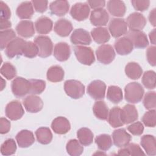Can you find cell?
Segmentation results:
<instances>
[{
    "label": "cell",
    "mask_w": 156,
    "mask_h": 156,
    "mask_svg": "<svg viewBox=\"0 0 156 156\" xmlns=\"http://www.w3.org/2000/svg\"><path fill=\"white\" fill-rule=\"evenodd\" d=\"M53 27L52 21L47 16H41L35 23V27L39 34H47L49 33Z\"/></svg>",
    "instance_id": "26"
},
{
    "label": "cell",
    "mask_w": 156,
    "mask_h": 156,
    "mask_svg": "<svg viewBox=\"0 0 156 156\" xmlns=\"http://www.w3.org/2000/svg\"><path fill=\"white\" fill-rule=\"evenodd\" d=\"M99 154H100V155H105V153H102V152H101V153H99V152H96V153H95V154H94V155H99Z\"/></svg>",
    "instance_id": "61"
},
{
    "label": "cell",
    "mask_w": 156,
    "mask_h": 156,
    "mask_svg": "<svg viewBox=\"0 0 156 156\" xmlns=\"http://www.w3.org/2000/svg\"><path fill=\"white\" fill-rule=\"evenodd\" d=\"M6 116L12 121H16L21 118L24 113V110L21 104L16 100L8 103L5 108Z\"/></svg>",
    "instance_id": "10"
},
{
    "label": "cell",
    "mask_w": 156,
    "mask_h": 156,
    "mask_svg": "<svg viewBox=\"0 0 156 156\" xmlns=\"http://www.w3.org/2000/svg\"><path fill=\"white\" fill-rule=\"evenodd\" d=\"M16 34L15 31L12 29H7L4 30H1L0 32V47L1 50L5 49L7 46L13 39L16 38Z\"/></svg>",
    "instance_id": "39"
},
{
    "label": "cell",
    "mask_w": 156,
    "mask_h": 156,
    "mask_svg": "<svg viewBox=\"0 0 156 156\" xmlns=\"http://www.w3.org/2000/svg\"><path fill=\"white\" fill-rule=\"evenodd\" d=\"M71 42L75 45H89L91 43V38L89 32L82 28L75 29L71 37Z\"/></svg>",
    "instance_id": "14"
},
{
    "label": "cell",
    "mask_w": 156,
    "mask_h": 156,
    "mask_svg": "<svg viewBox=\"0 0 156 156\" xmlns=\"http://www.w3.org/2000/svg\"><path fill=\"white\" fill-rule=\"evenodd\" d=\"M131 3L135 9L140 12H144L149 8L150 1L148 0H133L131 1Z\"/></svg>",
    "instance_id": "49"
},
{
    "label": "cell",
    "mask_w": 156,
    "mask_h": 156,
    "mask_svg": "<svg viewBox=\"0 0 156 156\" xmlns=\"http://www.w3.org/2000/svg\"><path fill=\"white\" fill-rule=\"evenodd\" d=\"M34 43L38 49V55L41 58L50 56L53 51V43L51 38L46 35H38L34 39Z\"/></svg>",
    "instance_id": "5"
},
{
    "label": "cell",
    "mask_w": 156,
    "mask_h": 156,
    "mask_svg": "<svg viewBox=\"0 0 156 156\" xmlns=\"http://www.w3.org/2000/svg\"><path fill=\"white\" fill-rule=\"evenodd\" d=\"M18 145L21 148H26L32 145L35 142V137L32 132L28 130H22L16 135Z\"/></svg>",
    "instance_id": "23"
},
{
    "label": "cell",
    "mask_w": 156,
    "mask_h": 156,
    "mask_svg": "<svg viewBox=\"0 0 156 156\" xmlns=\"http://www.w3.org/2000/svg\"><path fill=\"white\" fill-rule=\"evenodd\" d=\"M107 8L108 12L113 16L122 17L126 12L124 2L119 0H111L107 2Z\"/></svg>",
    "instance_id": "25"
},
{
    "label": "cell",
    "mask_w": 156,
    "mask_h": 156,
    "mask_svg": "<svg viewBox=\"0 0 156 156\" xmlns=\"http://www.w3.org/2000/svg\"><path fill=\"white\" fill-rule=\"evenodd\" d=\"M142 83L147 89H154L155 88V73L149 70L146 71L142 77Z\"/></svg>",
    "instance_id": "41"
},
{
    "label": "cell",
    "mask_w": 156,
    "mask_h": 156,
    "mask_svg": "<svg viewBox=\"0 0 156 156\" xmlns=\"http://www.w3.org/2000/svg\"><path fill=\"white\" fill-rule=\"evenodd\" d=\"M10 122L5 118H1L0 119V133L5 134L9 132L10 129Z\"/></svg>",
    "instance_id": "54"
},
{
    "label": "cell",
    "mask_w": 156,
    "mask_h": 156,
    "mask_svg": "<svg viewBox=\"0 0 156 156\" xmlns=\"http://www.w3.org/2000/svg\"><path fill=\"white\" fill-rule=\"evenodd\" d=\"M146 19L140 13L133 12L127 18L126 23L130 30H141L146 24Z\"/></svg>",
    "instance_id": "13"
},
{
    "label": "cell",
    "mask_w": 156,
    "mask_h": 156,
    "mask_svg": "<svg viewBox=\"0 0 156 156\" xmlns=\"http://www.w3.org/2000/svg\"><path fill=\"white\" fill-rule=\"evenodd\" d=\"M65 73L63 68L58 65L51 66L47 71V79L51 82H59L63 80Z\"/></svg>",
    "instance_id": "31"
},
{
    "label": "cell",
    "mask_w": 156,
    "mask_h": 156,
    "mask_svg": "<svg viewBox=\"0 0 156 156\" xmlns=\"http://www.w3.org/2000/svg\"><path fill=\"white\" fill-rule=\"evenodd\" d=\"M1 90L2 91L4 88H5V85H6V82H5V81L2 78V77H1Z\"/></svg>",
    "instance_id": "60"
},
{
    "label": "cell",
    "mask_w": 156,
    "mask_h": 156,
    "mask_svg": "<svg viewBox=\"0 0 156 156\" xmlns=\"http://www.w3.org/2000/svg\"><path fill=\"white\" fill-rule=\"evenodd\" d=\"M26 110L30 113H37L41 110L43 107L42 99L34 94L26 96L23 101Z\"/></svg>",
    "instance_id": "15"
},
{
    "label": "cell",
    "mask_w": 156,
    "mask_h": 156,
    "mask_svg": "<svg viewBox=\"0 0 156 156\" xmlns=\"http://www.w3.org/2000/svg\"><path fill=\"white\" fill-rule=\"evenodd\" d=\"M93 112L94 116L101 120L107 119L108 115V108L104 101H97L93 107Z\"/></svg>",
    "instance_id": "34"
},
{
    "label": "cell",
    "mask_w": 156,
    "mask_h": 156,
    "mask_svg": "<svg viewBox=\"0 0 156 156\" xmlns=\"http://www.w3.org/2000/svg\"><path fill=\"white\" fill-rule=\"evenodd\" d=\"M112 138L113 143L116 147H123L130 143L132 136L124 129L121 128L113 131Z\"/></svg>",
    "instance_id": "17"
},
{
    "label": "cell",
    "mask_w": 156,
    "mask_h": 156,
    "mask_svg": "<svg viewBox=\"0 0 156 156\" xmlns=\"http://www.w3.org/2000/svg\"><path fill=\"white\" fill-rule=\"evenodd\" d=\"M17 34L24 38L32 37L35 34L34 23L30 20H22L16 26Z\"/></svg>",
    "instance_id": "19"
},
{
    "label": "cell",
    "mask_w": 156,
    "mask_h": 156,
    "mask_svg": "<svg viewBox=\"0 0 156 156\" xmlns=\"http://www.w3.org/2000/svg\"><path fill=\"white\" fill-rule=\"evenodd\" d=\"M107 120L109 124L114 128L122 126L124 124L121 117V108L119 107H114L111 108L108 112Z\"/></svg>",
    "instance_id": "32"
},
{
    "label": "cell",
    "mask_w": 156,
    "mask_h": 156,
    "mask_svg": "<svg viewBox=\"0 0 156 156\" xmlns=\"http://www.w3.org/2000/svg\"><path fill=\"white\" fill-rule=\"evenodd\" d=\"M16 144L13 138H9L5 140L1 146V152L3 155H10L15 153Z\"/></svg>",
    "instance_id": "42"
},
{
    "label": "cell",
    "mask_w": 156,
    "mask_h": 156,
    "mask_svg": "<svg viewBox=\"0 0 156 156\" xmlns=\"http://www.w3.org/2000/svg\"><path fill=\"white\" fill-rule=\"evenodd\" d=\"M74 52L77 60L83 65L89 66L95 61L93 51L90 47L77 45L74 46Z\"/></svg>",
    "instance_id": "3"
},
{
    "label": "cell",
    "mask_w": 156,
    "mask_h": 156,
    "mask_svg": "<svg viewBox=\"0 0 156 156\" xmlns=\"http://www.w3.org/2000/svg\"><path fill=\"white\" fill-rule=\"evenodd\" d=\"M149 21L150 23L155 27L156 26V9H153L149 13Z\"/></svg>",
    "instance_id": "57"
},
{
    "label": "cell",
    "mask_w": 156,
    "mask_h": 156,
    "mask_svg": "<svg viewBox=\"0 0 156 156\" xmlns=\"http://www.w3.org/2000/svg\"><path fill=\"white\" fill-rule=\"evenodd\" d=\"M132 42L133 47L136 48L143 49L149 45L147 37L142 30H130L126 34Z\"/></svg>",
    "instance_id": "9"
},
{
    "label": "cell",
    "mask_w": 156,
    "mask_h": 156,
    "mask_svg": "<svg viewBox=\"0 0 156 156\" xmlns=\"http://www.w3.org/2000/svg\"><path fill=\"white\" fill-rule=\"evenodd\" d=\"M156 140L154 136L151 135H144L141 138L140 144L144 149L146 154L155 155L156 154Z\"/></svg>",
    "instance_id": "30"
},
{
    "label": "cell",
    "mask_w": 156,
    "mask_h": 156,
    "mask_svg": "<svg viewBox=\"0 0 156 156\" xmlns=\"http://www.w3.org/2000/svg\"><path fill=\"white\" fill-rule=\"evenodd\" d=\"M89 7L91 9L96 10L99 9H103V7L105 5V1L102 0H98V1H93V0H89L87 2Z\"/></svg>",
    "instance_id": "55"
},
{
    "label": "cell",
    "mask_w": 156,
    "mask_h": 156,
    "mask_svg": "<svg viewBox=\"0 0 156 156\" xmlns=\"http://www.w3.org/2000/svg\"><path fill=\"white\" fill-rule=\"evenodd\" d=\"M35 136L38 143L42 144H48L52 140V133L46 127H41L35 131Z\"/></svg>",
    "instance_id": "35"
},
{
    "label": "cell",
    "mask_w": 156,
    "mask_h": 156,
    "mask_svg": "<svg viewBox=\"0 0 156 156\" xmlns=\"http://www.w3.org/2000/svg\"><path fill=\"white\" fill-rule=\"evenodd\" d=\"M106 90L105 83L101 80L92 81L87 87V93L95 100H102L105 98Z\"/></svg>",
    "instance_id": "7"
},
{
    "label": "cell",
    "mask_w": 156,
    "mask_h": 156,
    "mask_svg": "<svg viewBox=\"0 0 156 156\" xmlns=\"http://www.w3.org/2000/svg\"><path fill=\"white\" fill-rule=\"evenodd\" d=\"M90 20L93 26L102 27L107 24L109 20V15L104 9L93 10L91 12Z\"/></svg>",
    "instance_id": "16"
},
{
    "label": "cell",
    "mask_w": 156,
    "mask_h": 156,
    "mask_svg": "<svg viewBox=\"0 0 156 156\" xmlns=\"http://www.w3.org/2000/svg\"><path fill=\"white\" fill-rule=\"evenodd\" d=\"M38 54V49L37 44L32 41H26L23 51V55L29 58L35 57Z\"/></svg>",
    "instance_id": "44"
},
{
    "label": "cell",
    "mask_w": 156,
    "mask_h": 156,
    "mask_svg": "<svg viewBox=\"0 0 156 156\" xmlns=\"http://www.w3.org/2000/svg\"><path fill=\"white\" fill-rule=\"evenodd\" d=\"M95 143L98 148L103 151L108 150L112 146V140L108 134H101L95 138Z\"/></svg>",
    "instance_id": "40"
},
{
    "label": "cell",
    "mask_w": 156,
    "mask_h": 156,
    "mask_svg": "<svg viewBox=\"0 0 156 156\" xmlns=\"http://www.w3.org/2000/svg\"><path fill=\"white\" fill-rule=\"evenodd\" d=\"M31 2L35 11L37 12L43 13L48 9V1H32Z\"/></svg>",
    "instance_id": "52"
},
{
    "label": "cell",
    "mask_w": 156,
    "mask_h": 156,
    "mask_svg": "<svg viewBox=\"0 0 156 156\" xmlns=\"http://www.w3.org/2000/svg\"><path fill=\"white\" fill-rule=\"evenodd\" d=\"M64 90L70 98L77 99L82 98L85 93V86L77 80H67L64 83Z\"/></svg>",
    "instance_id": "2"
},
{
    "label": "cell",
    "mask_w": 156,
    "mask_h": 156,
    "mask_svg": "<svg viewBox=\"0 0 156 156\" xmlns=\"http://www.w3.org/2000/svg\"><path fill=\"white\" fill-rule=\"evenodd\" d=\"M155 34H156V32H155V29H154L149 34V39H150V41L154 45L155 44V41H156Z\"/></svg>",
    "instance_id": "58"
},
{
    "label": "cell",
    "mask_w": 156,
    "mask_h": 156,
    "mask_svg": "<svg viewBox=\"0 0 156 156\" xmlns=\"http://www.w3.org/2000/svg\"><path fill=\"white\" fill-rule=\"evenodd\" d=\"M96 55L98 60L104 65L112 63L115 58V52L110 44H102L96 51Z\"/></svg>",
    "instance_id": "6"
},
{
    "label": "cell",
    "mask_w": 156,
    "mask_h": 156,
    "mask_svg": "<svg viewBox=\"0 0 156 156\" xmlns=\"http://www.w3.org/2000/svg\"><path fill=\"white\" fill-rule=\"evenodd\" d=\"M143 124L149 127H154L156 125V111L155 109L146 112L142 117Z\"/></svg>",
    "instance_id": "47"
},
{
    "label": "cell",
    "mask_w": 156,
    "mask_h": 156,
    "mask_svg": "<svg viewBox=\"0 0 156 156\" xmlns=\"http://www.w3.org/2000/svg\"><path fill=\"white\" fill-rule=\"evenodd\" d=\"M114 47L117 54L121 55L129 54L133 49L131 41L126 36L117 39L115 42Z\"/></svg>",
    "instance_id": "20"
},
{
    "label": "cell",
    "mask_w": 156,
    "mask_h": 156,
    "mask_svg": "<svg viewBox=\"0 0 156 156\" xmlns=\"http://www.w3.org/2000/svg\"><path fill=\"white\" fill-rule=\"evenodd\" d=\"M90 12V8L87 3L77 2L72 6L70 10V15L76 21H82L88 17Z\"/></svg>",
    "instance_id": "11"
},
{
    "label": "cell",
    "mask_w": 156,
    "mask_h": 156,
    "mask_svg": "<svg viewBox=\"0 0 156 156\" xmlns=\"http://www.w3.org/2000/svg\"><path fill=\"white\" fill-rule=\"evenodd\" d=\"M91 35L93 40L98 44H104L108 42L110 38V35L107 28L103 27H97L91 31Z\"/></svg>",
    "instance_id": "28"
},
{
    "label": "cell",
    "mask_w": 156,
    "mask_h": 156,
    "mask_svg": "<svg viewBox=\"0 0 156 156\" xmlns=\"http://www.w3.org/2000/svg\"><path fill=\"white\" fill-rule=\"evenodd\" d=\"M121 117L124 124L132 123L138 118L137 110L134 105L127 104L121 109Z\"/></svg>",
    "instance_id": "18"
},
{
    "label": "cell",
    "mask_w": 156,
    "mask_h": 156,
    "mask_svg": "<svg viewBox=\"0 0 156 156\" xmlns=\"http://www.w3.org/2000/svg\"><path fill=\"white\" fill-rule=\"evenodd\" d=\"M51 128L55 133L63 135L69 131L71 125L67 118L63 116H58L52 121Z\"/></svg>",
    "instance_id": "21"
},
{
    "label": "cell",
    "mask_w": 156,
    "mask_h": 156,
    "mask_svg": "<svg viewBox=\"0 0 156 156\" xmlns=\"http://www.w3.org/2000/svg\"><path fill=\"white\" fill-rule=\"evenodd\" d=\"M144 107L148 110H154L156 107V94L155 91H149L146 93L143 101Z\"/></svg>",
    "instance_id": "46"
},
{
    "label": "cell",
    "mask_w": 156,
    "mask_h": 156,
    "mask_svg": "<svg viewBox=\"0 0 156 156\" xmlns=\"http://www.w3.org/2000/svg\"><path fill=\"white\" fill-rule=\"evenodd\" d=\"M71 49L65 42L57 43L54 48V56L59 62L66 61L70 57Z\"/></svg>",
    "instance_id": "22"
},
{
    "label": "cell",
    "mask_w": 156,
    "mask_h": 156,
    "mask_svg": "<svg viewBox=\"0 0 156 156\" xmlns=\"http://www.w3.org/2000/svg\"><path fill=\"white\" fill-rule=\"evenodd\" d=\"M34 13V6L31 1L21 2L17 7L16 13L20 19H30Z\"/></svg>",
    "instance_id": "29"
},
{
    "label": "cell",
    "mask_w": 156,
    "mask_h": 156,
    "mask_svg": "<svg viewBox=\"0 0 156 156\" xmlns=\"http://www.w3.org/2000/svg\"><path fill=\"white\" fill-rule=\"evenodd\" d=\"M69 4L67 1H54L49 5L51 13L58 16L66 15L69 10Z\"/></svg>",
    "instance_id": "27"
},
{
    "label": "cell",
    "mask_w": 156,
    "mask_h": 156,
    "mask_svg": "<svg viewBox=\"0 0 156 156\" xmlns=\"http://www.w3.org/2000/svg\"><path fill=\"white\" fill-rule=\"evenodd\" d=\"M124 91L126 101L131 104L140 102L144 93L143 86L140 83L136 82L128 83L125 87Z\"/></svg>",
    "instance_id": "1"
},
{
    "label": "cell",
    "mask_w": 156,
    "mask_h": 156,
    "mask_svg": "<svg viewBox=\"0 0 156 156\" xmlns=\"http://www.w3.org/2000/svg\"><path fill=\"white\" fill-rule=\"evenodd\" d=\"M155 50L156 48L155 46H149L146 51V58L148 63L151 66H155Z\"/></svg>",
    "instance_id": "51"
},
{
    "label": "cell",
    "mask_w": 156,
    "mask_h": 156,
    "mask_svg": "<svg viewBox=\"0 0 156 156\" xmlns=\"http://www.w3.org/2000/svg\"><path fill=\"white\" fill-rule=\"evenodd\" d=\"M77 137L82 146H87L93 143L94 135L90 129L87 127H82L77 132Z\"/></svg>",
    "instance_id": "36"
},
{
    "label": "cell",
    "mask_w": 156,
    "mask_h": 156,
    "mask_svg": "<svg viewBox=\"0 0 156 156\" xmlns=\"http://www.w3.org/2000/svg\"><path fill=\"white\" fill-rule=\"evenodd\" d=\"M107 98L113 104H118L123 98L122 91L121 88L115 85L108 87L107 93Z\"/></svg>",
    "instance_id": "37"
},
{
    "label": "cell",
    "mask_w": 156,
    "mask_h": 156,
    "mask_svg": "<svg viewBox=\"0 0 156 156\" xmlns=\"http://www.w3.org/2000/svg\"><path fill=\"white\" fill-rule=\"evenodd\" d=\"M125 147L127 149L129 155H141L145 154L140 146L137 144L129 143Z\"/></svg>",
    "instance_id": "50"
},
{
    "label": "cell",
    "mask_w": 156,
    "mask_h": 156,
    "mask_svg": "<svg viewBox=\"0 0 156 156\" xmlns=\"http://www.w3.org/2000/svg\"><path fill=\"white\" fill-rule=\"evenodd\" d=\"M1 74L7 80H11L16 76V69L12 63L5 62L1 68Z\"/></svg>",
    "instance_id": "45"
},
{
    "label": "cell",
    "mask_w": 156,
    "mask_h": 156,
    "mask_svg": "<svg viewBox=\"0 0 156 156\" xmlns=\"http://www.w3.org/2000/svg\"><path fill=\"white\" fill-rule=\"evenodd\" d=\"M26 42V41L24 39L16 37L5 48V53L6 55L9 58H12L15 57L23 55V51Z\"/></svg>",
    "instance_id": "12"
},
{
    "label": "cell",
    "mask_w": 156,
    "mask_h": 156,
    "mask_svg": "<svg viewBox=\"0 0 156 156\" xmlns=\"http://www.w3.org/2000/svg\"><path fill=\"white\" fill-rule=\"evenodd\" d=\"M30 88L29 94H40L46 88V82L41 79H30Z\"/></svg>",
    "instance_id": "43"
},
{
    "label": "cell",
    "mask_w": 156,
    "mask_h": 156,
    "mask_svg": "<svg viewBox=\"0 0 156 156\" xmlns=\"http://www.w3.org/2000/svg\"><path fill=\"white\" fill-rule=\"evenodd\" d=\"M127 130L133 135H141L144 131V126L140 121L134 122L127 127Z\"/></svg>",
    "instance_id": "48"
},
{
    "label": "cell",
    "mask_w": 156,
    "mask_h": 156,
    "mask_svg": "<svg viewBox=\"0 0 156 156\" xmlns=\"http://www.w3.org/2000/svg\"><path fill=\"white\" fill-rule=\"evenodd\" d=\"M11 88L15 97L18 98H23L27 94H29L30 88V81L22 77H16L12 82Z\"/></svg>",
    "instance_id": "4"
},
{
    "label": "cell",
    "mask_w": 156,
    "mask_h": 156,
    "mask_svg": "<svg viewBox=\"0 0 156 156\" xmlns=\"http://www.w3.org/2000/svg\"><path fill=\"white\" fill-rule=\"evenodd\" d=\"M118 155H129V152L127 151V149H126V147H123L122 149H119L118 151Z\"/></svg>",
    "instance_id": "59"
},
{
    "label": "cell",
    "mask_w": 156,
    "mask_h": 156,
    "mask_svg": "<svg viewBox=\"0 0 156 156\" xmlns=\"http://www.w3.org/2000/svg\"><path fill=\"white\" fill-rule=\"evenodd\" d=\"M66 149L67 153L71 156L80 155L83 151V147L81 143L76 139L70 140L66 144Z\"/></svg>",
    "instance_id": "38"
},
{
    "label": "cell",
    "mask_w": 156,
    "mask_h": 156,
    "mask_svg": "<svg viewBox=\"0 0 156 156\" xmlns=\"http://www.w3.org/2000/svg\"><path fill=\"white\" fill-rule=\"evenodd\" d=\"M73 27L72 23L65 18H61L57 20L54 27V32L62 37L68 36L72 32Z\"/></svg>",
    "instance_id": "24"
},
{
    "label": "cell",
    "mask_w": 156,
    "mask_h": 156,
    "mask_svg": "<svg viewBox=\"0 0 156 156\" xmlns=\"http://www.w3.org/2000/svg\"><path fill=\"white\" fill-rule=\"evenodd\" d=\"M0 7H1L0 19L9 20L11 16V11L9 6L2 1H1Z\"/></svg>",
    "instance_id": "53"
},
{
    "label": "cell",
    "mask_w": 156,
    "mask_h": 156,
    "mask_svg": "<svg viewBox=\"0 0 156 156\" xmlns=\"http://www.w3.org/2000/svg\"><path fill=\"white\" fill-rule=\"evenodd\" d=\"M125 73L129 79L136 80L141 76L143 74V69L138 63L131 62L126 65Z\"/></svg>",
    "instance_id": "33"
},
{
    "label": "cell",
    "mask_w": 156,
    "mask_h": 156,
    "mask_svg": "<svg viewBox=\"0 0 156 156\" xmlns=\"http://www.w3.org/2000/svg\"><path fill=\"white\" fill-rule=\"evenodd\" d=\"M127 24L122 18H113L108 24L110 34L114 38H119L127 32Z\"/></svg>",
    "instance_id": "8"
},
{
    "label": "cell",
    "mask_w": 156,
    "mask_h": 156,
    "mask_svg": "<svg viewBox=\"0 0 156 156\" xmlns=\"http://www.w3.org/2000/svg\"><path fill=\"white\" fill-rule=\"evenodd\" d=\"M12 26V23L9 20L0 19V29L1 30H4L9 29Z\"/></svg>",
    "instance_id": "56"
}]
</instances>
